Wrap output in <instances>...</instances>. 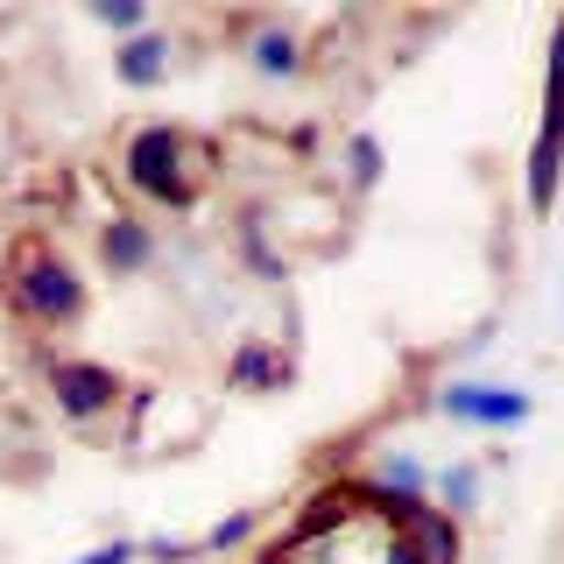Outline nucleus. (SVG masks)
<instances>
[{
    "mask_svg": "<svg viewBox=\"0 0 564 564\" xmlns=\"http://www.w3.org/2000/svg\"><path fill=\"white\" fill-rule=\"evenodd\" d=\"M269 564H423V551L410 543V501L332 487L296 516V529L269 551Z\"/></svg>",
    "mask_w": 564,
    "mask_h": 564,
    "instance_id": "1",
    "label": "nucleus"
},
{
    "mask_svg": "<svg viewBox=\"0 0 564 564\" xmlns=\"http://www.w3.org/2000/svg\"><path fill=\"white\" fill-rule=\"evenodd\" d=\"M14 304H22L35 325H70V317L85 311V282L78 269L57 254V247H43V240H22V254H14Z\"/></svg>",
    "mask_w": 564,
    "mask_h": 564,
    "instance_id": "2",
    "label": "nucleus"
},
{
    "mask_svg": "<svg viewBox=\"0 0 564 564\" xmlns=\"http://www.w3.org/2000/svg\"><path fill=\"white\" fill-rule=\"evenodd\" d=\"M128 184L141 198H163V205H184L191 198V176H184V134L176 128H141L134 149H128Z\"/></svg>",
    "mask_w": 564,
    "mask_h": 564,
    "instance_id": "3",
    "label": "nucleus"
},
{
    "mask_svg": "<svg viewBox=\"0 0 564 564\" xmlns=\"http://www.w3.org/2000/svg\"><path fill=\"white\" fill-rule=\"evenodd\" d=\"M557 155H564V29L551 43V85H543V134L529 155V205L551 212L557 205Z\"/></svg>",
    "mask_w": 564,
    "mask_h": 564,
    "instance_id": "4",
    "label": "nucleus"
},
{
    "mask_svg": "<svg viewBox=\"0 0 564 564\" xmlns=\"http://www.w3.org/2000/svg\"><path fill=\"white\" fill-rule=\"evenodd\" d=\"M50 388H57V410L64 416H106L120 402V375L99 360H50Z\"/></svg>",
    "mask_w": 564,
    "mask_h": 564,
    "instance_id": "5",
    "label": "nucleus"
},
{
    "mask_svg": "<svg viewBox=\"0 0 564 564\" xmlns=\"http://www.w3.org/2000/svg\"><path fill=\"white\" fill-rule=\"evenodd\" d=\"M99 254H106V269H113V275H141L155 261V234L141 219H113L99 234Z\"/></svg>",
    "mask_w": 564,
    "mask_h": 564,
    "instance_id": "6",
    "label": "nucleus"
},
{
    "mask_svg": "<svg viewBox=\"0 0 564 564\" xmlns=\"http://www.w3.org/2000/svg\"><path fill=\"white\" fill-rule=\"evenodd\" d=\"M445 410H452V416H466V423H516L529 402H522V395H508V388H452Z\"/></svg>",
    "mask_w": 564,
    "mask_h": 564,
    "instance_id": "7",
    "label": "nucleus"
},
{
    "mask_svg": "<svg viewBox=\"0 0 564 564\" xmlns=\"http://www.w3.org/2000/svg\"><path fill=\"white\" fill-rule=\"evenodd\" d=\"M247 57H254L261 78H296V35L269 22V29L254 35V43H247Z\"/></svg>",
    "mask_w": 564,
    "mask_h": 564,
    "instance_id": "8",
    "label": "nucleus"
},
{
    "mask_svg": "<svg viewBox=\"0 0 564 564\" xmlns=\"http://www.w3.org/2000/svg\"><path fill=\"white\" fill-rule=\"evenodd\" d=\"M163 70H170V43H163V35H141V43L120 50V78H128V85H155Z\"/></svg>",
    "mask_w": 564,
    "mask_h": 564,
    "instance_id": "9",
    "label": "nucleus"
},
{
    "mask_svg": "<svg viewBox=\"0 0 564 564\" xmlns=\"http://www.w3.org/2000/svg\"><path fill=\"white\" fill-rule=\"evenodd\" d=\"M352 163H360V170H352L360 184H375V170H381V149H375V141H352Z\"/></svg>",
    "mask_w": 564,
    "mask_h": 564,
    "instance_id": "10",
    "label": "nucleus"
},
{
    "mask_svg": "<svg viewBox=\"0 0 564 564\" xmlns=\"http://www.w3.org/2000/svg\"><path fill=\"white\" fill-rule=\"evenodd\" d=\"M99 22H113V29H141V8H113V0H106V8H93Z\"/></svg>",
    "mask_w": 564,
    "mask_h": 564,
    "instance_id": "11",
    "label": "nucleus"
}]
</instances>
